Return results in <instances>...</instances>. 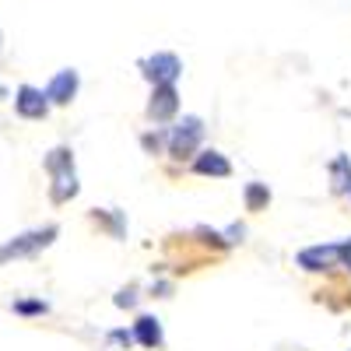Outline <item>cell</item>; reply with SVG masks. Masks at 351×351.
I'll return each instance as SVG.
<instances>
[{
	"label": "cell",
	"mask_w": 351,
	"mask_h": 351,
	"mask_svg": "<svg viewBox=\"0 0 351 351\" xmlns=\"http://www.w3.org/2000/svg\"><path fill=\"white\" fill-rule=\"evenodd\" d=\"M56 236H60V228L56 225H46V228H32V232H21V236L8 239L4 246H0V267L11 260H21V256H32L39 250H46Z\"/></svg>",
	"instance_id": "cell-1"
},
{
	"label": "cell",
	"mask_w": 351,
	"mask_h": 351,
	"mask_svg": "<svg viewBox=\"0 0 351 351\" xmlns=\"http://www.w3.org/2000/svg\"><path fill=\"white\" fill-rule=\"evenodd\" d=\"M200 141H204V120L200 116H183V120L169 130V155L176 162H186V158L197 155Z\"/></svg>",
	"instance_id": "cell-2"
},
{
	"label": "cell",
	"mask_w": 351,
	"mask_h": 351,
	"mask_svg": "<svg viewBox=\"0 0 351 351\" xmlns=\"http://www.w3.org/2000/svg\"><path fill=\"white\" fill-rule=\"evenodd\" d=\"M141 74L152 84H176L183 74V60L176 53H155L148 60H141Z\"/></svg>",
	"instance_id": "cell-3"
},
{
	"label": "cell",
	"mask_w": 351,
	"mask_h": 351,
	"mask_svg": "<svg viewBox=\"0 0 351 351\" xmlns=\"http://www.w3.org/2000/svg\"><path fill=\"white\" fill-rule=\"evenodd\" d=\"M176 109H180V92H176V84H155L152 92V102H148V120L152 123H169Z\"/></svg>",
	"instance_id": "cell-4"
},
{
	"label": "cell",
	"mask_w": 351,
	"mask_h": 351,
	"mask_svg": "<svg viewBox=\"0 0 351 351\" xmlns=\"http://www.w3.org/2000/svg\"><path fill=\"white\" fill-rule=\"evenodd\" d=\"M295 263L302 271H330L341 263V243H330V246H309L295 256Z\"/></svg>",
	"instance_id": "cell-5"
},
{
	"label": "cell",
	"mask_w": 351,
	"mask_h": 351,
	"mask_svg": "<svg viewBox=\"0 0 351 351\" xmlns=\"http://www.w3.org/2000/svg\"><path fill=\"white\" fill-rule=\"evenodd\" d=\"M14 109H18V116H25V120H43V116L49 112V99H46V92H39V88L21 84L18 95H14Z\"/></svg>",
	"instance_id": "cell-6"
},
{
	"label": "cell",
	"mask_w": 351,
	"mask_h": 351,
	"mask_svg": "<svg viewBox=\"0 0 351 351\" xmlns=\"http://www.w3.org/2000/svg\"><path fill=\"white\" fill-rule=\"evenodd\" d=\"M77 88H81V77H77V71H74V67H67V71H60V74H56V77L49 81L46 99H49L53 106H67V102H74Z\"/></svg>",
	"instance_id": "cell-7"
},
{
	"label": "cell",
	"mask_w": 351,
	"mask_h": 351,
	"mask_svg": "<svg viewBox=\"0 0 351 351\" xmlns=\"http://www.w3.org/2000/svg\"><path fill=\"white\" fill-rule=\"evenodd\" d=\"M77 190H81V183H77V172H74V169L53 172V186H49V200H53V204H67V200H74Z\"/></svg>",
	"instance_id": "cell-8"
},
{
	"label": "cell",
	"mask_w": 351,
	"mask_h": 351,
	"mask_svg": "<svg viewBox=\"0 0 351 351\" xmlns=\"http://www.w3.org/2000/svg\"><path fill=\"white\" fill-rule=\"evenodd\" d=\"M193 172L197 176H215V180H225V176H232V165L221 152H200L193 158Z\"/></svg>",
	"instance_id": "cell-9"
},
{
	"label": "cell",
	"mask_w": 351,
	"mask_h": 351,
	"mask_svg": "<svg viewBox=\"0 0 351 351\" xmlns=\"http://www.w3.org/2000/svg\"><path fill=\"white\" fill-rule=\"evenodd\" d=\"M134 341L144 344V348H162L165 344V334H162V324L155 316H141L134 324Z\"/></svg>",
	"instance_id": "cell-10"
},
{
	"label": "cell",
	"mask_w": 351,
	"mask_h": 351,
	"mask_svg": "<svg viewBox=\"0 0 351 351\" xmlns=\"http://www.w3.org/2000/svg\"><path fill=\"white\" fill-rule=\"evenodd\" d=\"M243 200H246V211H267V204H271L267 183H246Z\"/></svg>",
	"instance_id": "cell-11"
},
{
	"label": "cell",
	"mask_w": 351,
	"mask_h": 351,
	"mask_svg": "<svg viewBox=\"0 0 351 351\" xmlns=\"http://www.w3.org/2000/svg\"><path fill=\"white\" fill-rule=\"evenodd\" d=\"M92 218H95L99 225L109 228V236H112V239H123V236H127V221H123L120 211H112V208H109V211H95Z\"/></svg>",
	"instance_id": "cell-12"
},
{
	"label": "cell",
	"mask_w": 351,
	"mask_h": 351,
	"mask_svg": "<svg viewBox=\"0 0 351 351\" xmlns=\"http://www.w3.org/2000/svg\"><path fill=\"white\" fill-rule=\"evenodd\" d=\"M64 169H74V152L71 148H53L46 155V172H64Z\"/></svg>",
	"instance_id": "cell-13"
},
{
	"label": "cell",
	"mask_w": 351,
	"mask_h": 351,
	"mask_svg": "<svg viewBox=\"0 0 351 351\" xmlns=\"http://www.w3.org/2000/svg\"><path fill=\"white\" fill-rule=\"evenodd\" d=\"M14 313H21V316H43V313H49V306L43 299H18Z\"/></svg>",
	"instance_id": "cell-14"
},
{
	"label": "cell",
	"mask_w": 351,
	"mask_h": 351,
	"mask_svg": "<svg viewBox=\"0 0 351 351\" xmlns=\"http://www.w3.org/2000/svg\"><path fill=\"white\" fill-rule=\"evenodd\" d=\"M162 144H169V134H165V130H155V134H144V137H141V148L148 152V155H158Z\"/></svg>",
	"instance_id": "cell-15"
},
{
	"label": "cell",
	"mask_w": 351,
	"mask_h": 351,
	"mask_svg": "<svg viewBox=\"0 0 351 351\" xmlns=\"http://www.w3.org/2000/svg\"><path fill=\"white\" fill-rule=\"evenodd\" d=\"M120 309H134L137 306V291L134 288H123V291H116V299H112Z\"/></svg>",
	"instance_id": "cell-16"
},
{
	"label": "cell",
	"mask_w": 351,
	"mask_h": 351,
	"mask_svg": "<svg viewBox=\"0 0 351 351\" xmlns=\"http://www.w3.org/2000/svg\"><path fill=\"white\" fill-rule=\"evenodd\" d=\"M109 341H116V344H127V348H130V344H134V334H127V330H112V334H109Z\"/></svg>",
	"instance_id": "cell-17"
},
{
	"label": "cell",
	"mask_w": 351,
	"mask_h": 351,
	"mask_svg": "<svg viewBox=\"0 0 351 351\" xmlns=\"http://www.w3.org/2000/svg\"><path fill=\"white\" fill-rule=\"evenodd\" d=\"M341 260H344V267L351 271V239H348V243H341Z\"/></svg>",
	"instance_id": "cell-18"
},
{
	"label": "cell",
	"mask_w": 351,
	"mask_h": 351,
	"mask_svg": "<svg viewBox=\"0 0 351 351\" xmlns=\"http://www.w3.org/2000/svg\"><path fill=\"white\" fill-rule=\"evenodd\" d=\"M4 95H8V88H4V84H0V99H4Z\"/></svg>",
	"instance_id": "cell-19"
},
{
	"label": "cell",
	"mask_w": 351,
	"mask_h": 351,
	"mask_svg": "<svg viewBox=\"0 0 351 351\" xmlns=\"http://www.w3.org/2000/svg\"><path fill=\"white\" fill-rule=\"evenodd\" d=\"M344 190H348V193H351V176H348V186H344Z\"/></svg>",
	"instance_id": "cell-20"
}]
</instances>
